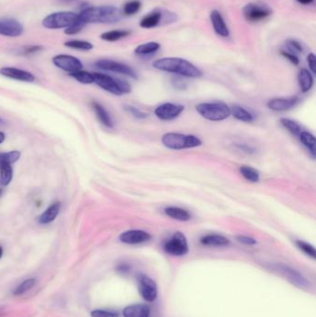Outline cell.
Segmentation results:
<instances>
[{
    "instance_id": "obj_11",
    "label": "cell",
    "mask_w": 316,
    "mask_h": 317,
    "mask_svg": "<svg viewBox=\"0 0 316 317\" xmlns=\"http://www.w3.org/2000/svg\"><path fill=\"white\" fill-rule=\"evenodd\" d=\"M52 62L56 67L69 73L77 72L83 69V63L79 59L73 56L65 55V54L55 56L52 60Z\"/></svg>"
},
{
    "instance_id": "obj_38",
    "label": "cell",
    "mask_w": 316,
    "mask_h": 317,
    "mask_svg": "<svg viewBox=\"0 0 316 317\" xmlns=\"http://www.w3.org/2000/svg\"><path fill=\"white\" fill-rule=\"evenodd\" d=\"M140 8H141V3L139 0L129 1L123 7V13L125 15H133L137 12H139Z\"/></svg>"
},
{
    "instance_id": "obj_42",
    "label": "cell",
    "mask_w": 316,
    "mask_h": 317,
    "mask_svg": "<svg viewBox=\"0 0 316 317\" xmlns=\"http://www.w3.org/2000/svg\"><path fill=\"white\" fill-rule=\"evenodd\" d=\"M287 47L289 50V52H291L293 54H294V52H301L302 51L301 44L296 40H289L287 42Z\"/></svg>"
},
{
    "instance_id": "obj_28",
    "label": "cell",
    "mask_w": 316,
    "mask_h": 317,
    "mask_svg": "<svg viewBox=\"0 0 316 317\" xmlns=\"http://www.w3.org/2000/svg\"><path fill=\"white\" fill-rule=\"evenodd\" d=\"M160 48H161V44L159 43L149 42V43L139 46L134 50V52H136V54L139 56L150 55V54H153V53L157 52L158 50H160Z\"/></svg>"
},
{
    "instance_id": "obj_5",
    "label": "cell",
    "mask_w": 316,
    "mask_h": 317,
    "mask_svg": "<svg viewBox=\"0 0 316 317\" xmlns=\"http://www.w3.org/2000/svg\"><path fill=\"white\" fill-rule=\"evenodd\" d=\"M94 83H97L101 88L110 92L111 94L121 96L122 94L130 93L131 87L129 83L120 79L112 78L100 72H93Z\"/></svg>"
},
{
    "instance_id": "obj_15",
    "label": "cell",
    "mask_w": 316,
    "mask_h": 317,
    "mask_svg": "<svg viewBox=\"0 0 316 317\" xmlns=\"http://www.w3.org/2000/svg\"><path fill=\"white\" fill-rule=\"evenodd\" d=\"M151 235L143 230H128L120 236V240L122 243L129 245L140 244L149 241Z\"/></svg>"
},
{
    "instance_id": "obj_44",
    "label": "cell",
    "mask_w": 316,
    "mask_h": 317,
    "mask_svg": "<svg viewBox=\"0 0 316 317\" xmlns=\"http://www.w3.org/2000/svg\"><path fill=\"white\" fill-rule=\"evenodd\" d=\"M236 239H237V240H238L239 242L242 243V244L255 245L256 243H257V241H256L255 239L250 238V237H248V236H242V235H240V236H237Z\"/></svg>"
},
{
    "instance_id": "obj_29",
    "label": "cell",
    "mask_w": 316,
    "mask_h": 317,
    "mask_svg": "<svg viewBox=\"0 0 316 317\" xmlns=\"http://www.w3.org/2000/svg\"><path fill=\"white\" fill-rule=\"evenodd\" d=\"M131 33L130 31L127 30H113V31H109L106 33L101 34V39L109 41V42H115L120 39L124 38L128 36Z\"/></svg>"
},
{
    "instance_id": "obj_25",
    "label": "cell",
    "mask_w": 316,
    "mask_h": 317,
    "mask_svg": "<svg viewBox=\"0 0 316 317\" xmlns=\"http://www.w3.org/2000/svg\"><path fill=\"white\" fill-rule=\"evenodd\" d=\"M164 211L168 216L178 221L186 222L190 220L191 218L189 211L184 210L182 208H178V207H168L164 210Z\"/></svg>"
},
{
    "instance_id": "obj_37",
    "label": "cell",
    "mask_w": 316,
    "mask_h": 317,
    "mask_svg": "<svg viewBox=\"0 0 316 317\" xmlns=\"http://www.w3.org/2000/svg\"><path fill=\"white\" fill-rule=\"evenodd\" d=\"M296 245H297L298 248H299L300 250H302L305 254L310 256L311 259H315V248H314L312 245L308 243V242H305V241H302V240H297V241H296Z\"/></svg>"
},
{
    "instance_id": "obj_4",
    "label": "cell",
    "mask_w": 316,
    "mask_h": 317,
    "mask_svg": "<svg viewBox=\"0 0 316 317\" xmlns=\"http://www.w3.org/2000/svg\"><path fill=\"white\" fill-rule=\"evenodd\" d=\"M197 111L206 120L220 122L231 115L230 108L223 102H208L197 106Z\"/></svg>"
},
{
    "instance_id": "obj_27",
    "label": "cell",
    "mask_w": 316,
    "mask_h": 317,
    "mask_svg": "<svg viewBox=\"0 0 316 317\" xmlns=\"http://www.w3.org/2000/svg\"><path fill=\"white\" fill-rule=\"evenodd\" d=\"M231 114H233V116L238 119L239 121H242L245 122H250L253 121V115L250 113V111L245 110L244 108L240 107V106H233L232 109H230Z\"/></svg>"
},
{
    "instance_id": "obj_47",
    "label": "cell",
    "mask_w": 316,
    "mask_h": 317,
    "mask_svg": "<svg viewBox=\"0 0 316 317\" xmlns=\"http://www.w3.org/2000/svg\"><path fill=\"white\" fill-rule=\"evenodd\" d=\"M41 50H42V47H39V46H33V47L28 48L27 50H25V52L28 53V54H30V53L37 52V51Z\"/></svg>"
},
{
    "instance_id": "obj_31",
    "label": "cell",
    "mask_w": 316,
    "mask_h": 317,
    "mask_svg": "<svg viewBox=\"0 0 316 317\" xmlns=\"http://www.w3.org/2000/svg\"><path fill=\"white\" fill-rule=\"evenodd\" d=\"M239 171H240V173L243 175V177L251 183H256L260 180V173L256 170L255 168L243 165V166L240 167Z\"/></svg>"
},
{
    "instance_id": "obj_53",
    "label": "cell",
    "mask_w": 316,
    "mask_h": 317,
    "mask_svg": "<svg viewBox=\"0 0 316 317\" xmlns=\"http://www.w3.org/2000/svg\"><path fill=\"white\" fill-rule=\"evenodd\" d=\"M65 1H72V0H65Z\"/></svg>"
},
{
    "instance_id": "obj_8",
    "label": "cell",
    "mask_w": 316,
    "mask_h": 317,
    "mask_svg": "<svg viewBox=\"0 0 316 317\" xmlns=\"http://www.w3.org/2000/svg\"><path fill=\"white\" fill-rule=\"evenodd\" d=\"M164 251L172 256H184L189 252V243L186 236L181 232L173 234L172 238L168 239L163 245Z\"/></svg>"
},
{
    "instance_id": "obj_36",
    "label": "cell",
    "mask_w": 316,
    "mask_h": 317,
    "mask_svg": "<svg viewBox=\"0 0 316 317\" xmlns=\"http://www.w3.org/2000/svg\"><path fill=\"white\" fill-rule=\"evenodd\" d=\"M34 285H35V279L34 278L26 279V280H24L23 282L20 284L16 289H14L13 294L17 295V296L24 294V293L27 292L28 290L32 289Z\"/></svg>"
},
{
    "instance_id": "obj_7",
    "label": "cell",
    "mask_w": 316,
    "mask_h": 317,
    "mask_svg": "<svg viewBox=\"0 0 316 317\" xmlns=\"http://www.w3.org/2000/svg\"><path fill=\"white\" fill-rule=\"evenodd\" d=\"M272 269L283 276L287 280H289V283L293 284L300 289H308L311 286L309 280L292 267L283 263H275L272 265Z\"/></svg>"
},
{
    "instance_id": "obj_35",
    "label": "cell",
    "mask_w": 316,
    "mask_h": 317,
    "mask_svg": "<svg viewBox=\"0 0 316 317\" xmlns=\"http://www.w3.org/2000/svg\"><path fill=\"white\" fill-rule=\"evenodd\" d=\"M65 46L73 49V50H84V51H88L93 49V44L87 41H82V40H71V41H67Z\"/></svg>"
},
{
    "instance_id": "obj_33",
    "label": "cell",
    "mask_w": 316,
    "mask_h": 317,
    "mask_svg": "<svg viewBox=\"0 0 316 317\" xmlns=\"http://www.w3.org/2000/svg\"><path fill=\"white\" fill-rule=\"evenodd\" d=\"M70 75H71L72 78H74L75 80H77L78 82L84 83V84H89V83H94L93 73L85 72V71H83V70H80V71H77V72H72V73H70Z\"/></svg>"
},
{
    "instance_id": "obj_48",
    "label": "cell",
    "mask_w": 316,
    "mask_h": 317,
    "mask_svg": "<svg viewBox=\"0 0 316 317\" xmlns=\"http://www.w3.org/2000/svg\"><path fill=\"white\" fill-rule=\"evenodd\" d=\"M239 148H240L242 150H244L245 152H248V153L253 152V150L250 147L246 146V145H239Z\"/></svg>"
},
{
    "instance_id": "obj_12",
    "label": "cell",
    "mask_w": 316,
    "mask_h": 317,
    "mask_svg": "<svg viewBox=\"0 0 316 317\" xmlns=\"http://www.w3.org/2000/svg\"><path fill=\"white\" fill-rule=\"evenodd\" d=\"M96 66L100 68L101 70L121 73V74L127 75L129 77L134 78V79L138 78V75L133 71V69L128 66V65L122 64V63L117 62V61H110V60H100V61L96 62Z\"/></svg>"
},
{
    "instance_id": "obj_26",
    "label": "cell",
    "mask_w": 316,
    "mask_h": 317,
    "mask_svg": "<svg viewBox=\"0 0 316 317\" xmlns=\"http://www.w3.org/2000/svg\"><path fill=\"white\" fill-rule=\"evenodd\" d=\"M161 16H162V14L160 11H153L141 20L140 26L145 28V29L156 27L161 22Z\"/></svg>"
},
{
    "instance_id": "obj_13",
    "label": "cell",
    "mask_w": 316,
    "mask_h": 317,
    "mask_svg": "<svg viewBox=\"0 0 316 317\" xmlns=\"http://www.w3.org/2000/svg\"><path fill=\"white\" fill-rule=\"evenodd\" d=\"M185 110L183 105L173 104V103H164L157 107L155 109L156 116L162 121H171L179 116Z\"/></svg>"
},
{
    "instance_id": "obj_3",
    "label": "cell",
    "mask_w": 316,
    "mask_h": 317,
    "mask_svg": "<svg viewBox=\"0 0 316 317\" xmlns=\"http://www.w3.org/2000/svg\"><path fill=\"white\" fill-rule=\"evenodd\" d=\"M163 146L171 150H185L200 147L202 144L199 138L192 134L180 133H167L161 138Z\"/></svg>"
},
{
    "instance_id": "obj_14",
    "label": "cell",
    "mask_w": 316,
    "mask_h": 317,
    "mask_svg": "<svg viewBox=\"0 0 316 317\" xmlns=\"http://www.w3.org/2000/svg\"><path fill=\"white\" fill-rule=\"evenodd\" d=\"M23 33L21 22L11 18H0V34L9 37H18Z\"/></svg>"
},
{
    "instance_id": "obj_41",
    "label": "cell",
    "mask_w": 316,
    "mask_h": 317,
    "mask_svg": "<svg viewBox=\"0 0 316 317\" xmlns=\"http://www.w3.org/2000/svg\"><path fill=\"white\" fill-rule=\"evenodd\" d=\"M125 111H128L130 114H132L133 117L138 118V119H145L148 116L147 113H145L143 111H140L139 109H137L136 107L133 106H126L125 107Z\"/></svg>"
},
{
    "instance_id": "obj_6",
    "label": "cell",
    "mask_w": 316,
    "mask_h": 317,
    "mask_svg": "<svg viewBox=\"0 0 316 317\" xmlns=\"http://www.w3.org/2000/svg\"><path fill=\"white\" fill-rule=\"evenodd\" d=\"M78 14L72 11H60L52 13L43 20V26L48 29H61L69 27L76 22Z\"/></svg>"
},
{
    "instance_id": "obj_51",
    "label": "cell",
    "mask_w": 316,
    "mask_h": 317,
    "mask_svg": "<svg viewBox=\"0 0 316 317\" xmlns=\"http://www.w3.org/2000/svg\"><path fill=\"white\" fill-rule=\"evenodd\" d=\"M2 256H3V249L2 247H0V259L2 258Z\"/></svg>"
},
{
    "instance_id": "obj_30",
    "label": "cell",
    "mask_w": 316,
    "mask_h": 317,
    "mask_svg": "<svg viewBox=\"0 0 316 317\" xmlns=\"http://www.w3.org/2000/svg\"><path fill=\"white\" fill-rule=\"evenodd\" d=\"M13 177V170L11 164L4 163L0 165V184L2 186H8L10 185Z\"/></svg>"
},
{
    "instance_id": "obj_21",
    "label": "cell",
    "mask_w": 316,
    "mask_h": 317,
    "mask_svg": "<svg viewBox=\"0 0 316 317\" xmlns=\"http://www.w3.org/2000/svg\"><path fill=\"white\" fill-rule=\"evenodd\" d=\"M200 243L204 246H211V247H223L230 244V240L221 236V235H207L200 239Z\"/></svg>"
},
{
    "instance_id": "obj_43",
    "label": "cell",
    "mask_w": 316,
    "mask_h": 317,
    "mask_svg": "<svg viewBox=\"0 0 316 317\" xmlns=\"http://www.w3.org/2000/svg\"><path fill=\"white\" fill-rule=\"evenodd\" d=\"M281 55L285 57L286 59H288L292 64H294V65H298L299 64V58L297 57V56L293 54V53H291V52H289V51H285V50H282L281 51Z\"/></svg>"
},
{
    "instance_id": "obj_49",
    "label": "cell",
    "mask_w": 316,
    "mask_h": 317,
    "mask_svg": "<svg viewBox=\"0 0 316 317\" xmlns=\"http://www.w3.org/2000/svg\"><path fill=\"white\" fill-rule=\"evenodd\" d=\"M297 1L302 5H309L313 2V0H297Z\"/></svg>"
},
{
    "instance_id": "obj_16",
    "label": "cell",
    "mask_w": 316,
    "mask_h": 317,
    "mask_svg": "<svg viewBox=\"0 0 316 317\" xmlns=\"http://www.w3.org/2000/svg\"><path fill=\"white\" fill-rule=\"evenodd\" d=\"M0 74H2L3 76L11 78L13 80L17 81H21V82H27V83H33L35 80V77L33 73L27 72V71H23L21 69H17L13 67H5L0 69Z\"/></svg>"
},
{
    "instance_id": "obj_23",
    "label": "cell",
    "mask_w": 316,
    "mask_h": 317,
    "mask_svg": "<svg viewBox=\"0 0 316 317\" xmlns=\"http://www.w3.org/2000/svg\"><path fill=\"white\" fill-rule=\"evenodd\" d=\"M298 82L300 84V89L303 93L311 90L313 85V77L311 72L306 69H301L298 74Z\"/></svg>"
},
{
    "instance_id": "obj_52",
    "label": "cell",
    "mask_w": 316,
    "mask_h": 317,
    "mask_svg": "<svg viewBox=\"0 0 316 317\" xmlns=\"http://www.w3.org/2000/svg\"><path fill=\"white\" fill-rule=\"evenodd\" d=\"M1 193H2V190L0 189V196H1Z\"/></svg>"
},
{
    "instance_id": "obj_34",
    "label": "cell",
    "mask_w": 316,
    "mask_h": 317,
    "mask_svg": "<svg viewBox=\"0 0 316 317\" xmlns=\"http://www.w3.org/2000/svg\"><path fill=\"white\" fill-rule=\"evenodd\" d=\"M281 124L283 125L284 127L286 128L287 130H289L290 133L294 135H300V133H301V127H300V124L298 122H295L293 120H290V119H287V118H282L280 120Z\"/></svg>"
},
{
    "instance_id": "obj_19",
    "label": "cell",
    "mask_w": 316,
    "mask_h": 317,
    "mask_svg": "<svg viewBox=\"0 0 316 317\" xmlns=\"http://www.w3.org/2000/svg\"><path fill=\"white\" fill-rule=\"evenodd\" d=\"M124 317H151V309L148 304H132L123 309Z\"/></svg>"
},
{
    "instance_id": "obj_10",
    "label": "cell",
    "mask_w": 316,
    "mask_h": 317,
    "mask_svg": "<svg viewBox=\"0 0 316 317\" xmlns=\"http://www.w3.org/2000/svg\"><path fill=\"white\" fill-rule=\"evenodd\" d=\"M138 281L139 293L142 298L148 302L155 301L158 297V288L155 281L144 274L139 275Z\"/></svg>"
},
{
    "instance_id": "obj_24",
    "label": "cell",
    "mask_w": 316,
    "mask_h": 317,
    "mask_svg": "<svg viewBox=\"0 0 316 317\" xmlns=\"http://www.w3.org/2000/svg\"><path fill=\"white\" fill-rule=\"evenodd\" d=\"M299 137H300L301 144L307 148V150H309V152L311 153L312 158H315V138H314V135L308 131H301Z\"/></svg>"
},
{
    "instance_id": "obj_2",
    "label": "cell",
    "mask_w": 316,
    "mask_h": 317,
    "mask_svg": "<svg viewBox=\"0 0 316 317\" xmlns=\"http://www.w3.org/2000/svg\"><path fill=\"white\" fill-rule=\"evenodd\" d=\"M121 18V11L112 6L89 7L78 14V19L84 25L86 23H113L120 21Z\"/></svg>"
},
{
    "instance_id": "obj_20",
    "label": "cell",
    "mask_w": 316,
    "mask_h": 317,
    "mask_svg": "<svg viewBox=\"0 0 316 317\" xmlns=\"http://www.w3.org/2000/svg\"><path fill=\"white\" fill-rule=\"evenodd\" d=\"M61 202L57 201L52 203L46 211L38 217V222L41 224H48L53 222L61 211Z\"/></svg>"
},
{
    "instance_id": "obj_54",
    "label": "cell",
    "mask_w": 316,
    "mask_h": 317,
    "mask_svg": "<svg viewBox=\"0 0 316 317\" xmlns=\"http://www.w3.org/2000/svg\"><path fill=\"white\" fill-rule=\"evenodd\" d=\"M0 122H1V120H0Z\"/></svg>"
},
{
    "instance_id": "obj_18",
    "label": "cell",
    "mask_w": 316,
    "mask_h": 317,
    "mask_svg": "<svg viewBox=\"0 0 316 317\" xmlns=\"http://www.w3.org/2000/svg\"><path fill=\"white\" fill-rule=\"evenodd\" d=\"M211 22L212 23L213 29L215 31V33L222 37H228L229 36V29H228L227 23L224 22L223 18H222L221 13L218 11H211Z\"/></svg>"
},
{
    "instance_id": "obj_39",
    "label": "cell",
    "mask_w": 316,
    "mask_h": 317,
    "mask_svg": "<svg viewBox=\"0 0 316 317\" xmlns=\"http://www.w3.org/2000/svg\"><path fill=\"white\" fill-rule=\"evenodd\" d=\"M83 26H84V24L83 22L77 19L76 22H73L72 25H70L69 27L65 29V33L67 34H76V33H80L82 31Z\"/></svg>"
},
{
    "instance_id": "obj_1",
    "label": "cell",
    "mask_w": 316,
    "mask_h": 317,
    "mask_svg": "<svg viewBox=\"0 0 316 317\" xmlns=\"http://www.w3.org/2000/svg\"><path fill=\"white\" fill-rule=\"evenodd\" d=\"M153 67L157 70L176 73L185 77L198 78L202 75L198 67L181 58H162L154 61Z\"/></svg>"
},
{
    "instance_id": "obj_45",
    "label": "cell",
    "mask_w": 316,
    "mask_h": 317,
    "mask_svg": "<svg viewBox=\"0 0 316 317\" xmlns=\"http://www.w3.org/2000/svg\"><path fill=\"white\" fill-rule=\"evenodd\" d=\"M307 61H308V64H309V67H310V69H311V72H313V73H315L316 72V57L313 53H311V54H309L308 56V58H307Z\"/></svg>"
},
{
    "instance_id": "obj_22",
    "label": "cell",
    "mask_w": 316,
    "mask_h": 317,
    "mask_svg": "<svg viewBox=\"0 0 316 317\" xmlns=\"http://www.w3.org/2000/svg\"><path fill=\"white\" fill-rule=\"evenodd\" d=\"M92 108L98 119L103 125H105L106 127L108 128L113 127V122H112L111 116L103 106L100 105L98 102H92Z\"/></svg>"
},
{
    "instance_id": "obj_46",
    "label": "cell",
    "mask_w": 316,
    "mask_h": 317,
    "mask_svg": "<svg viewBox=\"0 0 316 317\" xmlns=\"http://www.w3.org/2000/svg\"><path fill=\"white\" fill-rule=\"evenodd\" d=\"M117 271L120 274H126L130 271V265L127 263H121L117 266Z\"/></svg>"
},
{
    "instance_id": "obj_32",
    "label": "cell",
    "mask_w": 316,
    "mask_h": 317,
    "mask_svg": "<svg viewBox=\"0 0 316 317\" xmlns=\"http://www.w3.org/2000/svg\"><path fill=\"white\" fill-rule=\"evenodd\" d=\"M20 158H21V152L19 150H12L9 152L0 153V165L4 163H9V164L15 163L16 161H19Z\"/></svg>"
},
{
    "instance_id": "obj_9",
    "label": "cell",
    "mask_w": 316,
    "mask_h": 317,
    "mask_svg": "<svg viewBox=\"0 0 316 317\" xmlns=\"http://www.w3.org/2000/svg\"><path fill=\"white\" fill-rule=\"evenodd\" d=\"M272 9L262 2H253L246 5L243 9V15L249 22H260L272 14Z\"/></svg>"
},
{
    "instance_id": "obj_50",
    "label": "cell",
    "mask_w": 316,
    "mask_h": 317,
    "mask_svg": "<svg viewBox=\"0 0 316 317\" xmlns=\"http://www.w3.org/2000/svg\"><path fill=\"white\" fill-rule=\"evenodd\" d=\"M6 135L3 132H0V144H2L5 141Z\"/></svg>"
},
{
    "instance_id": "obj_17",
    "label": "cell",
    "mask_w": 316,
    "mask_h": 317,
    "mask_svg": "<svg viewBox=\"0 0 316 317\" xmlns=\"http://www.w3.org/2000/svg\"><path fill=\"white\" fill-rule=\"evenodd\" d=\"M299 99L297 97L289 98H278L269 100L267 106L269 109L275 111H285L292 109L298 103Z\"/></svg>"
},
{
    "instance_id": "obj_40",
    "label": "cell",
    "mask_w": 316,
    "mask_h": 317,
    "mask_svg": "<svg viewBox=\"0 0 316 317\" xmlns=\"http://www.w3.org/2000/svg\"><path fill=\"white\" fill-rule=\"evenodd\" d=\"M91 317H119V313L114 311L94 310L91 312Z\"/></svg>"
}]
</instances>
